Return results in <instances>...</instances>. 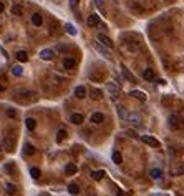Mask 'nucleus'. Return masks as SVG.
I'll list each match as a JSON object with an SVG mask.
<instances>
[{
    "instance_id": "25",
    "label": "nucleus",
    "mask_w": 184,
    "mask_h": 196,
    "mask_svg": "<svg viewBox=\"0 0 184 196\" xmlns=\"http://www.w3.org/2000/svg\"><path fill=\"white\" fill-rule=\"evenodd\" d=\"M23 153L25 154H33L35 153V146L30 145V143H27V145L23 146Z\"/></svg>"
},
{
    "instance_id": "2",
    "label": "nucleus",
    "mask_w": 184,
    "mask_h": 196,
    "mask_svg": "<svg viewBox=\"0 0 184 196\" xmlns=\"http://www.w3.org/2000/svg\"><path fill=\"white\" fill-rule=\"evenodd\" d=\"M95 48H96L98 52H100L101 55H103V57H106V58L108 60H113V55H111V52L108 50V47H103V43H100V42H96L95 43Z\"/></svg>"
},
{
    "instance_id": "23",
    "label": "nucleus",
    "mask_w": 184,
    "mask_h": 196,
    "mask_svg": "<svg viewBox=\"0 0 184 196\" xmlns=\"http://www.w3.org/2000/svg\"><path fill=\"white\" fill-rule=\"evenodd\" d=\"M121 70H123V73H125V77H126V78H128V80H130V82H133V83H136V78H134V77L131 75L130 71H128V68H126L125 65H121Z\"/></svg>"
},
{
    "instance_id": "33",
    "label": "nucleus",
    "mask_w": 184,
    "mask_h": 196,
    "mask_svg": "<svg viewBox=\"0 0 184 196\" xmlns=\"http://www.w3.org/2000/svg\"><path fill=\"white\" fill-rule=\"evenodd\" d=\"M18 95H23V96H35V93L30 92V90H20V92H18Z\"/></svg>"
},
{
    "instance_id": "15",
    "label": "nucleus",
    "mask_w": 184,
    "mask_h": 196,
    "mask_svg": "<svg viewBox=\"0 0 184 196\" xmlns=\"http://www.w3.org/2000/svg\"><path fill=\"white\" fill-rule=\"evenodd\" d=\"M143 78H144V80H149V82H153V80H154V71L149 70V68L143 70Z\"/></svg>"
},
{
    "instance_id": "37",
    "label": "nucleus",
    "mask_w": 184,
    "mask_h": 196,
    "mask_svg": "<svg viewBox=\"0 0 184 196\" xmlns=\"http://www.w3.org/2000/svg\"><path fill=\"white\" fill-rule=\"evenodd\" d=\"M70 5H71V9L76 10V5H78V0H70Z\"/></svg>"
},
{
    "instance_id": "16",
    "label": "nucleus",
    "mask_w": 184,
    "mask_h": 196,
    "mask_svg": "<svg viewBox=\"0 0 184 196\" xmlns=\"http://www.w3.org/2000/svg\"><path fill=\"white\" fill-rule=\"evenodd\" d=\"M5 191H7V195L13 196L15 193H17V186H15V184H12V183H7V184H5Z\"/></svg>"
},
{
    "instance_id": "26",
    "label": "nucleus",
    "mask_w": 184,
    "mask_h": 196,
    "mask_svg": "<svg viewBox=\"0 0 184 196\" xmlns=\"http://www.w3.org/2000/svg\"><path fill=\"white\" fill-rule=\"evenodd\" d=\"M30 175H32V178L38 179L42 173H40V170H38V168H35V166H33V168H30Z\"/></svg>"
},
{
    "instance_id": "11",
    "label": "nucleus",
    "mask_w": 184,
    "mask_h": 196,
    "mask_svg": "<svg viewBox=\"0 0 184 196\" xmlns=\"http://www.w3.org/2000/svg\"><path fill=\"white\" fill-rule=\"evenodd\" d=\"M76 65V60L75 58H71V57H67V58L63 60V67L67 68V70H71V68Z\"/></svg>"
},
{
    "instance_id": "34",
    "label": "nucleus",
    "mask_w": 184,
    "mask_h": 196,
    "mask_svg": "<svg viewBox=\"0 0 184 196\" xmlns=\"http://www.w3.org/2000/svg\"><path fill=\"white\" fill-rule=\"evenodd\" d=\"M181 173H184V168L179 166V168H174V170H171V175H181Z\"/></svg>"
},
{
    "instance_id": "38",
    "label": "nucleus",
    "mask_w": 184,
    "mask_h": 196,
    "mask_svg": "<svg viewBox=\"0 0 184 196\" xmlns=\"http://www.w3.org/2000/svg\"><path fill=\"white\" fill-rule=\"evenodd\" d=\"M96 7L103 12V0H96Z\"/></svg>"
},
{
    "instance_id": "12",
    "label": "nucleus",
    "mask_w": 184,
    "mask_h": 196,
    "mask_svg": "<svg viewBox=\"0 0 184 196\" xmlns=\"http://www.w3.org/2000/svg\"><path fill=\"white\" fill-rule=\"evenodd\" d=\"M130 95H131V96H134V98H138L139 101H146V93L139 92V90H131Z\"/></svg>"
},
{
    "instance_id": "36",
    "label": "nucleus",
    "mask_w": 184,
    "mask_h": 196,
    "mask_svg": "<svg viewBox=\"0 0 184 196\" xmlns=\"http://www.w3.org/2000/svg\"><path fill=\"white\" fill-rule=\"evenodd\" d=\"M7 115H9L10 118H15V115H17V113H15V110H13V108H9V110H7Z\"/></svg>"
},
{
    "instance_id": "9",
    "label": "nucleus",
    "mask_w": 184,
    "mask_h": 196,
    "mask_svg": "<svg viewBox=\"0 0 184 196\" xmlns=\"http://www.w3.org/2000/svg\"><path fill=\"white\" fill-rule=\"evenodd\" d=\"M70 121L73 125H81V123H83V115H81V113H73L70 117Z\"/></svg>"
},
{
    "instance_id": "19",
    "label": "nucleus",
    "mask_w": 184,
    "mask_h": 196,
    "mask_svg": "<svg viewBox=\"0 0 184 196\" xmlns=\"http://www.w3.org/2000/svg\"><path fill=\"white\" fill-rule=\"evenodd\" d=\"M111 158H113V163H116V165L123 163V156H121V153H120V151H113Z\"/></svg>"
},
{
    "instance_id": "10",
    "label": "nucleus",
    "mask_w": 184,
    "mask_h": 196,
    "mask_svg": "<svg viewBox=\"0 0 184 196\" xmlns=\"http://www.w3.org/2000/svg\"><path fill=\"white\" fill-rule=\"evenodd\" d=\"M128 120H130V123H131V125H134V126H139L143 123L141 115H130V117H128Z\"/></svg>"
},
{
    "instance_id": "32",
    "label": "nucleus",
    "mask_w": 184,
    "mask_h": 196,
    "mask_svg": "<svg viewBox=\"0 0 184 196\" xmlns=\"http://www.w3.org/2000/svg\"><path fill=\"white\" fill-rule=\"evenodd\" d=\"M12 73H13L15 77H20L22 73H23V70H22V67H18V65H17V67L12 68Z\"/></svg>"
},
{
    "instance_id": "22",
    "label": "nucleus",
    "mask_w": 184,
    "mask_h": 196,
    "mask_svg": "<svg viewBox=\"0 0 184 196\" xmlns=\"http://www.w3.org/2000/svg\"><path fill=\"white\" fill-rule=\"evenodd\" d=\"M17 60H18V62H27V60H28V53L23 52V50L17 52Z\"/></svg>"
},
{
    "instance_id": "17",
    "label": "nucleus",
    "mask_w": 184,
    "mask_h": 196,
    "mask_svg": "<svg viewBox=\"0 0 184 196\" xmlns=\"http://www.w3.org/2000/svg\"><path fill=\"white\" fill-rule=\"evenodd\" d=\"M25 126L28 130H35V128H37V120H35V118H27V120H25Z\"/></svg>"
},
{
    "instance_id": "13",
    "label": "nucleus",
    "mask_w": 184,
    "mask_h": 196,
    "mask_svg": "<svg viewBox=\"0 0 184 196\" xmlns=\"http://www.w3.org/2000/svg\"><path fill=\"white\" fill-rule=\"evenodd\" d=\"M75 96H76V98H80V100H81V98H85V96H86V88L81 87V85H80V87H76L75 88Z\"/></svg>"
},
{
    "instance_id": "6",
    "label": "nucleus",
    "mask_w": 184,
    "mask_h": 196,
    "mask_svg": "<svg viewBox=\"0 0 184 196\" xmlns=\"http://www.w3.org/2000/svg\"><path fill=\"white\" fill-rule=\"evenodd\" d=\"M53 57H55V52L50 50V48H45V50L40 52V58L42 60H46V62H48V60H51Z\"/></svg>"
},
{
    "instance_id": "31",
    "label": "nucleus",
    "mask_w": 184,
    "mask_h": 196,
    "mask_svg": "<svg viewBox=\"0 0 184 196\" xmlns=\"http://www.w3.org/2000/svg\"><path fill=\"white\" fill-rule=\"evenodd\" d=\"M65 28H67V32L70 35H76V30H75V27L71 25V23H67V25H65Z\"/></svg>"
},
{
    "instance_id": "24",
    "label": "nucleus",
    "mask_w": 184,
    "mask_h": 196,
    "mask_svg": "<svg viewBox=\"0 0 184 196\" xmlns=\"http://www.w3.org/2000/svg\"><path fill=\"white\" fill-rule=\"evenodd\" d=\"M90 95H91L93 100H100L101 98V92L98 90V88H91V90H90Z\"/></svg>"
},
{
    "instance_id": "7",
    "label": "nucleus",
    "mask_w": 184,
    "mask_h": 196,
    "mask_svg": "<svg viewBox=\"0 0 184 196\" xmlns=\"http://www.w3.org/2000/svg\"><path fill=\"white\" fill-rule=\"evenodd\" d=\"M106 88H108L111 100H118V87H116V85H114V83H108V85H106Z\"/></svg>"
},
{
    "instance_id": "29",
    "label": "nucleus",
    "mask_w": 184,
    "mask_h": 196,
    "mask_svg": "<svg viewBox=\"0 0 184 196\" xmlns=\"http://www.w3.org/2000/svg\"><path fill=\"white\" fill-rule=\"evenodd\" d=\"M65 138H67V131H65V130H58V133H57V140L62 141V140H65Z\"/></svg>"
},
{
    "instance_id": "27",
    "label": "nucleus",
    "mask_w": 184,
    "mask_h": 196,
    "mask_svg": "<svg viewBox=\"0 0 184 196\" xmlns=\"http://www.w3.org/2000/svg\"><path fill=\"white\" fill-rule=\"evenodd\" d=\"M161 175H163V171H161V170H158V168H154V170H151V178L159 179V178H161Z\"/></svg>"
},
{
    "instance_id": "28",
    "label": "nucleus",
    "mask_w": 184,
    "mask_h": 196,
    "mask_svg": "<svg viewBox=\"0 0 184 196\" xmlns=\"http://www.w3.org/2000/svg\"><path fill=\"white\" fill-rule=\"evenodd\" d=\"M22 12H23V10H22L20 5H17V4L12 5V13H13V15H22Z\"/></svg>"
},
{
    "instance_id": "5",
    "label": "nucleus",
    "mask_w": 184,
    "mask_h": 196,
    "mask_svg": "<svg viewBox=\"0 0 184 196\" xmlns=\"http://www.w3.org/2000/svg\"><path fill=\"white\" fill-rule=\"evenodd\" d=\"M98 42L103 43V45H106L108 48H113V40H111V38H108L105 34H100V35H98Z\"/></svg>"
},
{
    "instance_id": "35",
    "label": "nucleus",
    "mask_w": 184,
    "mask_h": 196,
    "mask_svg": "<svg viewBox=\"0 0 184 196\" xmlns=\"http://www.w3.org/2000/svg\"><path fill=\"white\" fill-rule=\"evenodd\" d=\"M126 135H128V136H131V138H138V133H136L134 130H126Z\"/></svg>"
},
{
    "instance_id": "39",
    "label": "nucleus",
    "mask_w": 184,
    "mask_h": 196,
    "mask_svg": "<svg viewBox=\"0 0 184 196\" xmlns=\"http://www.w3.org/2000/svg\"><path fill=\"white\" fill-rule=\"evenodd\" d=\"M4 9H5V5L2 4V2H0V12H4Z\"/></svg>"
},
{
    "instance_id": "21",
    "label": "nucleus",
    "mask_w": 184,
    "mask_h": 196,
    "mask_svg": "<svg viewBox=\"0 0 184 196\" xmlns=\"http://www.w3.org/2000/svg\"><path fill=\"white\" fill-rule=\"evenodd\" d=\"M65 173H67L68 176L75 175V173H76V166H75V165H73V163H70V165H67V168H65Z\"/></svg>"
},
{
    "instance_id": "4",
    "label": "nucleus",
    "mask_w": 184,
    "mask_h": 196,
    "mask_svg": "<svg viewBox=\"0 0 184 196\" xmlns=\"http://www.w3.org/2000/svg\"><path fill=\"white\" fill-rule=\"evenodd\" d=\"M90 121H91V123H95V125H100V123H103V121H105V115H103V113H100V111L93 113L91 117H90Z\"/></svg>"
},
{
    "instance_id": "18",
    "label": "nucleus",
    "mask_w": 184,
    "mask_h": 196,
    "mask_svg": "<svg viewBox=\"0 0 184 196\" xmlns=\"http://www.w3.org/2000/svg\"><path fill=\"white\" fill-rule=\"evenodd\" d=\"M68 193H70V195H73V196L78 195V193H80V186L76 183H71L70 186H68Z\"/></svg>"
},
{
    "instance_id": "20",
    "label": "nucleus",
    "mask_w": 184,
    "mask_h": 196,
    "mask_svg": "<svg viewBox=\"0 0 184 196\" xmlns=\"http://www.w3.org/2000/svg\"><path fill=\"white\" fill-rule=\"evenodd\" d=\"M103 176H105V171H103V170H100V171H91V178L95 179V181H100Z\"/></svg>"
},
{
    "instance_id": "8",
    "label": "nucleus",
    "mask_w": 184,
    "mask_h": 196,
    "mask_svg": "<svg viewBox=\"0 0 184 196\" xmlns=\"http://www.w3.org/2000/svg\"><path fill=\"white\" fill-rule=\"evenodd\" d=\"M86 23H88V27H98L100 25V17H98L96 13H91V15L88 17Z\"/></svg>"
},
{
    "instance_id": "3",
    "label": "nucleus",
    "mask_w": 184,
    "mask_h": 196,
    "mask_svg": "<svg viewBox=\"0 0 184 196\" xmlns=\"http://www.w3.org/2000/svg\"><path fill=\"white\" fill-rule=\"evenodd\" d=\"M141 141L143 143H146V145H149V146H153V148H159V141L156 140L154 136H149V135H143L141 136Z\"/></svg>"
},
{
    "instance_id": "14",
    "label": "nucleus",
    "mask_w": 184,
    "mask_h": 196,
    "mask_svg": "<svg viewBox=\"0 0 184 196\" xmlns=\"http://www.w3.org/2000/svg\"><path fill=\"white\" fill-rule=\"evenodd\" d=\"M32 23H33L35 27H40L43 23L42 15H40V13H33V15H32Z\"/></svg>"
},
{
    "instance_id": "1",
    "label": "nucleus",
    "mask_w": 184,
    "mask_h": 196,
    "mask_svg": "<svg viewBox=\"0 0 184 196\" xmlns=\"http://www.w3.org/2000/svg\"><path fill=\"white\" fill-rule=\"evenodd\" d=\"M167 123H169V128H171V130H181V128H183V118H181L179 115H176V113L169 115Z\"/></svg>"
},
{
    "instance_id": "30",
    "label": "nucleus",
    "mask_w": 184,
    "mask_h": 196,
    "mask_svg": "<svg viewBox=\"0 0 184 196\" xmlns=\"http://www.w3.org/2000/svg\"><path fill=\"white\" fill-rule=\"evenodd\" d=\"M116 110H118V115H120V118H126L125 106H121V105H118V106H116Z\"/></svg>"
}]
</instances>
